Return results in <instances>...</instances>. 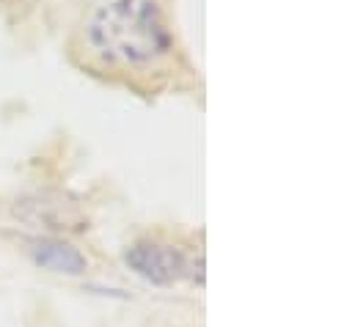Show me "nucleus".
<instances>
[{"mask_svg":"<svg viewBox=\"0 0 355 327\" xmlns=\"http://www.w3.org/2000/svg\"><path fill=\"white\" fill-rule=\"evenodd\" d=\"M91 53L116 67H146L171 53V33L155 3L116 0L102 6L86 28Z\"/></svg>","mask_w":355,"mask_h":327,"instance_id":"obj_1","label":"nucleus"},{"mask_svg":"<svg viewBox=\"0 0 355 327\" xmlns=\"http://www.w3.org/2000/svg\"><path fill=\"white\" fill-rule=\"evenodd\" d=\"M22 218L28 223H42L44 229H53V231H78V229L86 226V220L78 215L75 206L47 201V198L25 201L22 204Z\"/></svg>","mask_w":355,"mask_h":327,"instance_id":"obj_4","label":"nucleus"},{"mask_svg":"<svg viewBox=\"0 0 355 327\" xmlns=\"http://www.w3.org/2000/svg\"><path fill=\"white\" fill-rule=\"evenodd\" d=\"M124 261L135 275L155 286H171L184 275H190V264L182 256V250L163 242H135L132 247H127Z\"/></svg>","mask_w":355,"mask_h":327,"instance_id":"obj_2","label":"nucleus"},{"mask_svg":"<svg viewBox=\"0 0 355 327\" xmlns=\"http://www.w3.org/2000/svg\"><path fill=\"white\" fill-rule=\"evenodd\" d=\"M25 253L31 256V261L36 267L58 272V275H83L89 269V258L67 240L31 237V240H25Z\"/></svg>","mask_w":355,"mask_h":327,"instance_id":"obj_3","label":"nucleus"}]
</instances>
